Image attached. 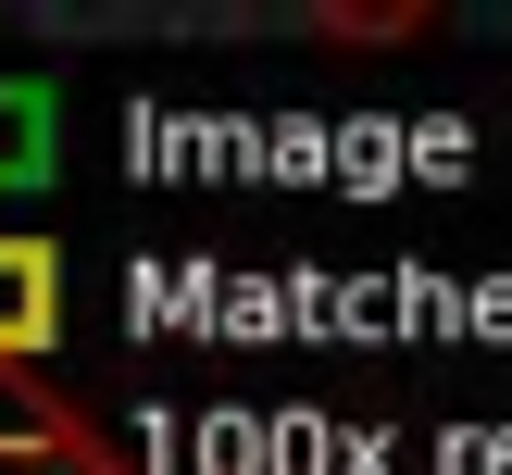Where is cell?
<instances>
[{
  "instance_id": "6da1fadb",
  "label": "cell",
  "mask_w": 512,
  "mask_h": 475,
  "mask_svg": "<svg viewBox=\"0 0 512 475\" xmlns=\"http://www.w3.org/2000/svg\"><path fill=\"white\" fill-rule=\"evenodd\" d=\"M63 350V250L0 238V375H38Z\"/></svg>"
},
{
  "instance_id": "7a4b0ae2",
  "label": "cell",
  "mask_w": 512,
  "mask_h": 475,
  "mask_svg": "<svg viewBox=\"0 0 512 475\" xmlns=\"http://www.w3.org/2000/svg\"><path fill=\"white\" fill-rule=\"evenodd\" d=\"M25 175H50V88L0 75V188H25Z\"/></svg>"
},
{
  "instance_id": "3957f363",
  "label": "cell",
  "mask_w": 512,
  "mask_h": 475,
  "mask_svg": "<svg viewBox=\"0 0 512 475\" xmlns=\"http://www.w3.org/2000/svg\"><path fill=\"white\" fill-rule=\"evenodd\" d=\"M325 50H388V38H425V0H388V13H313Z\"/></svg>"
},
{
  "instance_id": "277c9868",
  "label": "cell",
  "mask_w": 512,
  "mask_h": 475,
  "mask_svg": "<svg viewBox=\"0 0 512 475\" xmlns=\"http://www.w3.org/2000/svg\"><path fill=\"white\" fill-rule=\"evenodd\" d=\"M0 475H138V463H113V450H100L88 425H63L50 450H25V463H0Z\"/></svg>"
}]
</instances>
